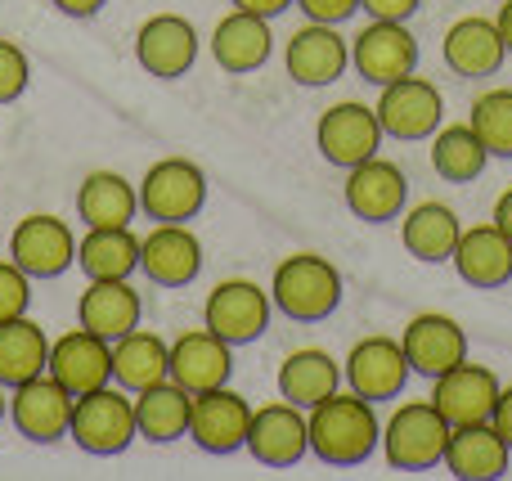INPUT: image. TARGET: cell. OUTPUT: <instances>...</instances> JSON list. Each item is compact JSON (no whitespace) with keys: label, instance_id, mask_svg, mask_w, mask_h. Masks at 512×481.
I'll use <instances>...</instances> for the list:
<instances>
[{"label":"cell","instance_id":"1","mask_svg":"<svg viewBox=\"0 0 512 481\" xmlns=\"http://www.w3.org/2000/svg\"><path fill=\"white\" fill-rule=\"evenodd\" d=\"M306 428H310V455L328 468H360L382 446L378 410H373V401L355 396L351 387L333 392L315 410H306Z\"/></svg>","mask_w":512,"mask_h":481},{"label":"cell","instance_id":"2","mask_svg":"<svg viewBox=\"0 0 512 481\" xmlns=\"http://www.w3.org/2000/svg\"><path fill=\"white\" fill-rule=\"evenodd\" d=\"M270 302L279 315L297 324H319L342 306V275L328 257L319 252H292L274 266L270 279Z\"/></svg>","mask_w":512,"mask_h":481},{"label":"cell","instance_id":"3","mask_svg":"<svg viewBox=\"0 0 512 481\" xmlns=\"http://www.w3.org/2000/svg\"><path fill=\"white\" fill-rule=\"evenodd\" d=\"M68 437L86 455H99V459H113L122 450H131V441L140 437V428H135V396L117 383L77 396Z\"/></svg>","mask_w":512,"mask_h":481},{"label":"cell","instance_id":"4","mask_svg":"<svg viewBox=\"0 0 512 481\" xmlns=\"http://www.w3.org/2000/svg\"><path fill=\"white\" fill-rule=\"evenodd\" d=\"M445 446H450V423L432 401H405L382 428V450L396 473H427L445 464Z\"/></svg>","mask_w":512,"mask_h":481},{"label":"cell","instance_id":"5","mask_svg":"<svg viewBox=\"0 0 512 481\" xmlns=\"http://www.w3.org/2000/svg\"><path fill=\"white\" fill-rule=\"evenodd\" d=\"M373 113H378L382 122V135L387 140H427V135L441 131L445 122V99L441 90H436V81L418 77V72H409V77L391 81V86H382L378 104H373Z\"/></svg>","mask_w":512,"mask_h":481},{"label":"cell","instance_id":"6","mask_svg":"<svg viewBox=\"0 0 512 481\" xmlns=\"http://www.w3.org/2000/svg\"><path fill=\"white\" fill-rule=\"evenodd\" d=\"M72 405H77V396H72L50 369L18 387H9V423L18 428V437L36 441V446H54V441L68 437Z\"/></svg>","mask_w":512,"mask_h":481},{"label":"cell","instance_id":"7","mask_svg":"<svg viewBox=\"0 0 512 481\" xmlns=\"http://www.w3.org/2000/svg\"><path fill=\"white\" fill-rule=\"evenodd\" d=\"M207 203V176L189 158H162L140 180V212L149 221H194Z\"/></svg>","mask_w":512,"mask_h":481},{"label":"cell","instance_id":"8","mask_svg":"<svg viewBox=\"0 0 512 481\" xmlns=\"http://www.w3.org/2000/svg\"><path fill=\"white\" fill-rule=\"evenodd\" d=\"M270 315H274L270 293L261 284H252V279H221L207 293V306H203V324L216 338L230 342V347L256 342L270 329Z\"/></svg>","mask_w":512,"mask_h":481},{"label":"cell","instance_id":"9","mask_svg":"<svg viewBox=\"0 0 512 481\" xmlns=\"http://www.w3.org/2000/svg\"><path fill=\"white\" fill-rule=\"evenodd\" d=\"M351 68L369 86H391V81L418 72V36L405 23L369 18V27H360L351 41Z\"/></svg>","mask_w":512,"mask_h":481},{"label":"cell","instance_id":"10","mask_svg":"<svg viewBox=\"0 0 512 481\" xmlns=\"http://www.w3.org/2000/svg\"><path fill=\"white\" fill-rule=\"evenodd\" d=\"M248 428H252V405L234 392L230 383L198 392L189 405V441L203 455H234L248 446Z\"/></svg>","mask_w":512,"mask_h":481},{"label":"cell","instance_id":"11","mask_svg":"<svg viewBox=\"0 0 512 481\" xmlns=\"http://www.w3.org/2000/svg\"><path fill=\"white\" fill-rule=\"evenodd\" d=\"M315 144H319V153H324V162L351 171L382 149V122L369 104L342 99V104L324 108V117H319V126H315Z\"/></svg>","mask_w":512,"mask_h":481},{"label":"cell","instance_id":"12","mask_svg":"<svg viewBox=\"0 0 512 481\" xmlns=\"http://www.w3.org/2000/svg\"><path fill=\"white\" fill-rule=\"evenodd\" d=\"M9 257L32 279H59L68 266H77V234H72L68 221H59V216L32 212L9 234Z\"/></svg>","mask_w":512,"mask_h":481},{"label":"cell","instance_id":"13","mask_svg":"<svg viewBox=\"0 0 512 481\" xmlns=\"http://www.w3.org/2000/svg\"><path fill=\"white\" fill-rule=\"evenodd\" d=\"M283 68H288V77L306 90L333 86V81L351 68V41H346L333 23H310L306 18V27H297V32L288 36Z\"/></svg>","mask_w":512,"mask_h":481},{"label":"cell","instance_id":"14","mask_svg":"<svg viewBox=\"0 0 512 481\" xmlns=\"http://www.w3.org/2000/svg\"><path fill=\"white\" fill-rule=\"evenodd\" d=\"M499 392H504V383L495 378V369L468 365V360H459V365L445 369L441 378H432V405L441 410V419L450 423V428L490 423Z\"/></svg>","mask_w":512,"mask_h":481},{"label":"cell","instance_id":"15","mask_svg":"<svg viewBox=\"0 0 512 481\" xmlns=\"http://www.w3.org/2000/svg\"><path fill=\"white\" fill-rule=\"evenodd\" d=\"M248 455L265 468H292L310 455V428H306V410L292 401H270L261 410H252V428H248Z\"/></svg>","mask_w":512,"mask_h":481},{"label":"cell","instance_id":"16","mask_svg":"<svg viewBox=\"0 0 512 481\" xmlns=\"http://www.w3.org/2000/svg\"><path fill=\"white\" fill-rule=\"evenodd\" d=\"M409 374H414V369H409L405 347H400L396 338H360L351 347V356L342 360V383L373 405L405 392Z\"/></svg>","mask_w":512,"mask_h":481},{"label":"cell","instance_id":"17","mask_svg":"<svg viewBox=\"0 0 512 481\" xmlns=\"http://www.w3.org/2000/svg\"><path fill=\"white\" fill-rule=\"evenodd\" d=\"M135 59L149 77L176 81L198 63V27L185 14H153L135 32Z\"/></svg>","mask_w":512,"mask_h":481},{"label":"cell","instance_id":"18","mask_svg":"<svg viewBox=\"0 0 512 481\" xmlns=\"http://www.w3.org/2000/svg\"><path fill=\"white\" fill-rule=\"evenodd\" d=\"M45 369H50L72 396H86V392H95V387L113 383V342L90 333L86 324H77V329L59 333V338L50 342Z\"/></svg>","mask_w":512,"mask_h":481},{"label":"cell","instance_id":"19","mask_svg":"<svg viewBox=\"0 0 512 481\" xmlns=\"http://www.w3.org/2000/svg\"><path fill=\"white\" fill-rule=\"evenodd\" d=\"M342 198H346V207H351V216H360L364 225H387V221H400V212H405L409 180L396 162L373 153L369 162L346 171Z\"/></svg>","mask_w":512,"mask_h":481},{"label":"cell","instance_id":"20","mask_svg":"<svg viewBox=\"0 0 512 481\" xmlns=\"http://www.w3.org/2000/svg\"><path fill=\"white\" fill-rule=\"evenodd\" d=\"M140 270L162 288H185L203 270V243L185 221H158L140 239Z\"/></svg>","mask_w":512,"mask_h":481},{"label":"cell","instance_id":"21","mask_svg":"<svg viewBox=\"0 0 512 481\" xmlns=\"http://www.w3.org/2000/svg\"><path fill=\"white\" fill-rule=\"evenodd\" d=\"M234 374V347L225 338H216L212 329H189L171 342V369L167 378L180 383L189 396L212 392V387H225Z\"/></svg>","mask_w":512,"mask_h":481},{"label":"cell","instance_id":"22","mask_svg":"<svg viewBox=\"0 0 512 481\" xmlns=\"http://www.w3.org/2000/svg\"><path fill=\"white\" fill-rule=\"evenodd\" d=\"M400 347H405V360L414 374L423 378H441L445 369H454L459 360H468V333H463L459 320L450 315H414L400 333Z\"/></svg>","mask_w":512,"mask_h":481},{"label":"cell","instance_id":"23","mask_svg":"<svg viewBox=\"0 0 512 481\" xmlns=\"http://www.w3.org/2000/svg\"><path fill=\"white\" fill-rule=\"evenodd\" d=\"M441 54H445V63H450V72L481 81V77H495V72L504 68L508 45H504V36H499L495 18L468 14V18H459V23L445 32Z\"/></svg>","mask_w":512,"mask_h":481},{"label":"cell","instance_id":"24","mask_svg":"<svg viewBox=\"0 0 512 481\" xmlns=\"http://www.w3.org/2000/svg\"><path fill=\"white\" fill-rule=\"evenodd\" d=\"M450 261H454V270H459L463 284H472V288L495 293V288L512 284V239L499 230L495 221L463 230L459 248H454Z\"/></svg>","mask_w":512,"mask_h":481},{"label":"cell","instance_id":"25","mask_svg":"<svg viewBox=\"0 0 512 481\" xmlns=\"http://www.w3.org/2000/svg\"><path fill=\"white\" fill-rule=\"evenodd\" d=\"M274 54V32H270V18L248 14V9H230V14L216 23L212 32V59L221 63L225 72L243 77V72L265 68Z\"/></svg>","mask_w":512,"mask_h":481},{"label":"cell","instance_id":"26","mask_svg":"<svg viewBox=\"0 0 512 481\" xmlns=\"http://www.w3.org/2000/svg\"><path fill=\"white\" fill-rule=\"evenodd\" d=\"M459 234H463V225L450 203L427 198V203L400 212V243H405V252L414 261H423V266L450 261L454 248H459Z\"/></svg>","mask_w":512,"mask_h":481},{"label":"cell","instance_id":"27","mask_svg":"<svg viewBox=\"0 0 512 481\" xmlns=\"http://www.w3.org/2000/svg\"><path fill=\"white\" fill-rule=\"evenodd\" d=\"M140 315H144V302L131 288V279H90L77 302V320L108 342L131 333L135 324H140Z\"/></svg>","mask_w":512,"mask_h":481},{"label":"cell","instance_id":"28","mask_svg":"<svg viewBox=\"0 0 512 481\" xmlns=\"http://www.w3.org/2000/svg\"><path fill=\"white\" fill-rule=\"evenodd\" d=\"M508 441L495 432V423H468V428H450V446H445V468L459 481H499L508 473Z\"/></svg>","mask_w":512,"mask_h":481},{"label":"cell","instance_id":"29","mask_svg":"<svg viewBox=\"0 0 512 481\" xmlns=\"http://www.w3.org/2000/svg\"><path fill=\"white\" fill-rule=\"evenodd\" d=\"M77 266L86 279H131L140 270V234L131 225H86L77 239Z\"/></svg>","mask_w":512,"mask_h":481},{"label":"cell","instance_id":"30","mask_svg":"<svg viewBox=\"0 0 512 481\" xmlns=\"http://www.w3.org/2000/svg\"><path fill=\"white\" fill-rule=\"evenodd\" d=\"M333 392H342V365L328 356L324 347H301L279 365V396L301 410H315L319 401H328Z\"/></svg>","mask_w":512,"mask_h":481},{"label":"cell","instance_id":"31","mask_svg":"<svg viewBox=\"0 0 512 481\" xmlns=\"http://www.w3.org/2000/svg\"><path fill=\"white\" fill-rule=\"evenodd\" d=\"M189 405H194V396L180 383L162 378V383L135 392V428L153 446H171V441L189 437Z\"/></svg>","mask_w":512,"mask_h":481},{"label":"cell","instance_id":"32","mask_svg":"<svg viewBox=\"0 0 512 481\" xmlns=\"http://www.w3.org/2000/svg\"><path fill=\"white\" fill-rule=\"evenodd\" d=\"M171 369V342H162L153 329H140L135 324L131 333L113 342V383L126 387V392H144V387L162 383Z\"/></svg>","mask_w":512,"mask_h":481},{"label":"cell","instance_id":"33","mask_svg":"<svg viewBox=\"0 0 512 481\" xmlns=\"http://www.w3.org/2000/svg\"><path fill=\"white\" fill-rule=\"evenodd\" d=\"M140 212V189L122 171H90L77 189V216L86 225H131Z\"/></svg>","mask_w":512,"mask_h":481},{"label":"cell","instance_id":"34","mask_svg":"<svg viewBox=\"0 0 512 481\" xmlns=\"http://www.w3.org/2000/svg\"><path fill=\"white\" fill-rule=\"evenodd\" d=\"M45 360H50V338L41 324L27 315L0 320V387H18L45 374Z\"/></svg>","mask_w":512,"mask_h":481},{"label":"cell","instance_id":"35","mask_svg":"<svg viewBox=\"0 0 512 481\" xmlns=\"http://www.w3.org/2000/svg\"><path fill=\"white\" fill-rule=\"evenodd\" d=\"M486 162H490L486 144L477 140V131H472L468 122L441 126V131L432 135V167H436V176L450 180V185H472V180H481Z\"/></svg>","mask_w":512,"mask_h":481},{"label":"cell","instance_id":"36","mask_svg":"<svg viewBox=\"0 0 512 481\" xmlns=\"http://www.w3.org/2000/svg\"><path fill=\"white\" fill-rule=\"evenodd\" d=\"M468 126L486 144L490 158H512V90H486L472 99Z\"/></svg>","mask_w":512,"mask_h":481},{"label":"cell","instance_id":"37","mask_svg":"<svg viewBox=\"0 0 512 481\" xmlns=\"http://www.w3.org/2000/svg\"><path fill=\"white\" fill-rule=\"evenodd\" d=\"M32 306V275L14 257H0V320L27 315Z\"/></svg>","mask_w":512,"mask_h":481},{"label":"cell","instance_id":"38","mask_svg":"<svg viewBox=\"0 0 512 481\" xmlns=\"http://www.w3.org/2000/svg\"><path fill=\"white\" fill-rule=\"evenodd\" d=\"M27 81H32V63H27V54L18 50L14 41L0 36V104H14V99L27 90Z\"/></svg>","mask_w":512,"mask_h":481},{"label":"cell","instance_id":"39","mask_svg":"<svg viewBox=\"0 0 512 481\" xmlns=\"http://www.w3.org/2000/svg\"><path fill=\"white\" fill-rule=\"evenodd\" d=\"M297 9L310 23H346L351 14H360V0H297Z\"/></svg>","mask_w":512,"mask_h":481},{"label":"cell","instance_id":"40","mask_svg":"<svg viewBox=\"0 0 512 481\" xmlns=\"http://www.w3.org/2000/svg\"><path fill=\"white\" fill-rule=\"evenodd\" d=\"M423 0H360V9L369 18H391V23H409L418 14Z\"/></svg>","mask_w":512,"mask_h":481},{"label":"cell","instance_id":"41","mask_svg":"<svg viewBox=\"0 0 512 481\" xmlns=\"http://www.w3.org/2000/svg\"><path fill=\"white\" fill-rule=\"evenodd\" d=\"M490 423H495V432L508 441V450H512V387H504V392H499V401H495V414H490Z\"/></svg>","mask_w":512,"mask_h":481},{"label":"cell","instance_id":"42","mask_svg":"<svg viewBox=\"0 0 512 481\" xmlns=\"http://www.w3.org/2000/svg\"><path fill=\"white\" fill-rule=\"evenodd\" d=\"M234 9H248V14H261V18H279L283 9H292L297 0H230Z\"/></svg>","mask_w":512,"mask_h":481},{"label":"cell","instance_id":"43","mask_svg":"<svg viewBox=\"0 0 512 481\" xmlns=\"http://www.w3.org/2000/svg\"><path fill=\"white\" fill-rule=\"evenodd\" d=\"M54 9H63V14L68 18H95L99 9L108 5V0H50Z\"/></svg>","mask_w":512,"mask_h":481},{"label":"cell","instance_id":"44","mask_svg":"<svg viewBox=\"0 0 512 481\" xmlns=\"http://www.w3.org/2000/svg\"><path fill=\"white\" fill-rule=\"evenodd\" d=\"M495 225L512 239V185L499 194V203H495Z\"/></svg>","mask_w":512,"mask_h":481},{"label":"cell","instance_id":"45","mask_svg":"<svg viewBox=\"0 0 512 481\" xmlns=\"http://www.w3.org/2000/svg\"><path fill=\"white\" fill-rule=\"evenodd\" d=\"M499 36H504V45H508V54H512V0H499Z\"/></svg>","mask_w":512,"mask_h":481},{"label":"cell","instance_id":"46","mask_svg":"<svg viewBox=\"0 0 512 481\" xmlns=\"http://www.w3.org/2000/svg\"><path fill=\"white\" fill-rule=\"evenodd\" d=\"M9 419V387H0V423Z\"/></svg>","mask_w":512,"mask_h":481}]
</instances>
